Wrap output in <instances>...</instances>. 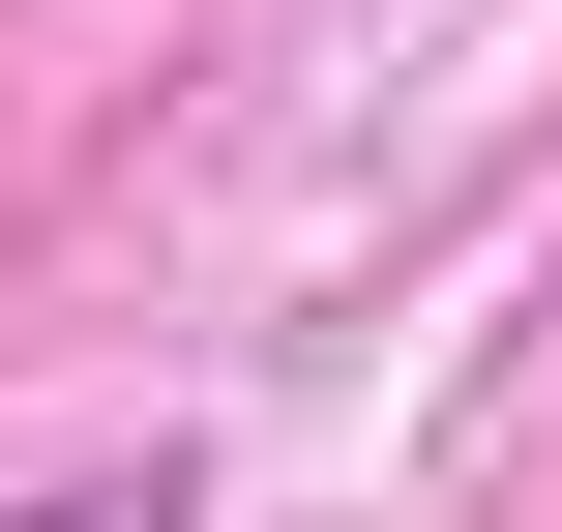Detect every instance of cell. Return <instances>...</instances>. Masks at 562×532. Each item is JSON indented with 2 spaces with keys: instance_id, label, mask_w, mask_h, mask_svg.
<instances>
[{
  "instance_id": "6da1fadb",
  "label": "cell",
  "mask_w": 562,
  "mask_h": 532,
  "mask_svg": "<svg viewBox=\"0 0 562 532\" xmlns=\"http://www.w3.org/2000/svg\"><path fill=\"white\" fill-rule=\"evenodd\" d=\"M0 532H178V474H59V503H0Z\"/></svg>"
}]
</instances>
